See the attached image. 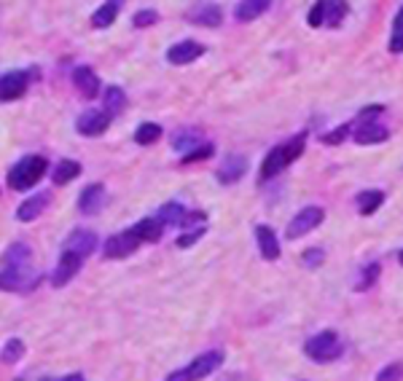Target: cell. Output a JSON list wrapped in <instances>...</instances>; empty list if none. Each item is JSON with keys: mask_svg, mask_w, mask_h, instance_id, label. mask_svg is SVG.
Wrapping results in <instances>:
<instances>
[{"mask_svg": "<svg viewBox=\"0 0 403 381\" xmlns=\"http://www.w3.org/2000/svg\"><path fill=\"white\" fill-rule=\"evenodd\" d=\"M49 170V161L43 156H24L22 161H17L8 172V186L14 190H27L33 188L38 180L46 174Z\"/></svg>", "mask_w": 403, "mask_h": 381, "instance_id": "6da1fadb", "label": "cell"}, {"mask_svg": "<svg viewBox=\"0 0 403 381\" xmlns=\"http://www.w3.org/2000/svg\"><path fill=\"white\" fill-rule=\"evenodd\" d=\"M342 352H344V347H342V341H339V336H336L333 330H323V333L312 336V338L304 344V354H307L309 360H315V363L339 360Z\"/></svg>", "mask_w": 403, "mask_h": 381, "instance_id": "7a4b0ae2", "label": "cell"}, {"mask_svg": "<svg viewBox=\"0 0 403 381\" xmlns=\"http://www.w3.org/2000/svg\"><path fill=\"white\" fill-rule=\"evenodd\" d=\"M38 282H41V274H36L30 269V263H24V266H3L0 269V290H6V293L33 290Z\"/></svg>", "mask_w": 403, "mask_h": 381, "instance_id": "3957f363", "label": "cell"}, {"mask_svg": "<svg viewBox=\"0 0 403 381\" xmlns=\"http://www.w3.org/2000/svg\"><path fill=\"white\" fill-rule=\"evenodd\" d=\"M323 218H325L323 207H304L301 212H296V218H291V223L285 228V237L288 239H298V237L309 234L312 228H317V225L323 223Z\"/></svg>", "mask_w": 403, "mask_h": 381, "instance_id": "277c9868", "label": "cell"}, {"mask_svg": "<svg viewBox=\"0 0 403 381\" xmlns=\"http://www.w3.org/2000/svg\"><path fill=\"white\" fill-rule=\"evenodd\" d=\"M224 360H226V354L221 349H212V352H205L202 357H196L191 365H186V373H189L191 381H202L207 379V376H212L224 365Z\"/></svg>", "mask_w": 403, "mask_h": 381, "instance_id": "5b68a950", "label": "cell"}, {"mask_svg": "<svg viewBox=\"0 0 403 381\" xmlns=\"http://www.w3.org/2000/svg\"><path fill=\"white\" fill-rule=\"evenodd\" d=\"M110 126V113L108 110H87L78 116L75 121V129L84 135V137H100Z\"/></svg>", "mask_w": 403, "mask_h": 381, "instance_id": "8992f818", "label": "cell"}, {"mask_svg": "<svg viewBox=\"0 0 403 381\" xmlns=\"http://www.w3.org/2000/svg\"><path fill=\"white\" fill-rule=\"evenodd\" d=\"M81 263H84V258H81L78 253L65 250L62 258H59V263H57V269H54V274H52L54 287H65V285H68V282L81 271Z\"/></svg>", "mask_w": 403, "mask_h": 381, "instance_id": "52a82bcc", "label": "cell"}, {"mask_svg": "<svg viewBox=\"0 0 403 381\" xmlns=\"http://www.w3.org/2000/svg\"><path fill=\"white\" fill-rule=\"evenodd\" d=\"M138 247H140V239H138V234L129 228V231H122V234H116V237L108 239L105 255L108 258H126V255H132Z\"/></svg>", "mask_w": 403, "mask_h": 381, "instance_id": "ba28073f", "label": "cell"}, {"mask_svg": "<svg viewBox=\"0 0 403 381\" xmlns=\"http://www.w3.org/2000/svg\"><path fill=\"white\" fill-rule=\"evenodd\" d=\"M27 84H30V78H27V73H22V70L3 75V78H0V103L19 100V97L27 91Z\"/></svg>", "mask_w": 403, "mask_h": 381, "instance_id": "9c48e42d", "label": "cell"}, {"mask_svg": "<svg viewBox=\"0 0 403 381\" xmlns=\"http://www.w3.org/2000/svg\"><path fill=\"white\" fill-rule=\"evenodd\" d=\"M108 196H105V186L103 183H91L87 188L81 190V196H78V209L84 212V215H97L100 209L105 207Z\"/></svg>", "mask_w": 403, "mask_h": 381, "instance_id": "30bf717a", "label": "cell"}, {"mask_svg": "<svg viewBox=\"0 0 403 381\" xmlns=\"http://www.w3.org/2000/svg\"><path fill=\"white\" fill-rule=\"evenodd\" d=\"M245 172H247V158L242 156V154H228V156H224V161H221L218 183L231 186V183H237Z\"/></svg>", "mask_w": 403, "mask_h": 381, "instance_id": "8fae6325", "label": "cell"}, {"mask_svg": "<svg viewBox=\"0 0 403 381\" xmlns=\"http://www.w3.org/2000/svg\"><path fill=\"white\" fill-rule=\"evenodd\" d=\"M65 250L78 253L81 258H87V255H91V253L97 250V234L89 231V228H75L71 237H68V242H65Z\"/></svg>", "mask_w": 403, "mask_h": 381, "instance_id": "7c38bea8", "label": "cell"}, {"mask_svg": "<svg viewBox=\"0 0 403 381\" xmlns=\"http://www.w3.org/2000/svg\"><path fill=\"white\" fill-rule=\"evenodd\" d=\"M202 54H205V46H202V43H196V40H180L175 46H170L167 62H173V65H189L193 59H199Z\"/></svg>", "mask_w": 403, "mask_h": 381, "instance_id": "4fadbf2b", "label": "cell"}, {"mask_svg": "<svg viewBox=\"0 0 403 381\" xmlns=\"http://www.w3.org/2000/svg\"><path fill=\"white\" fill-rule=\"evenodd\" d=\"M73 84H75V89L84 94V97H97L100 94V78H97V73L91 68H87V65H81V68L73 70Z\"/></svg>", "mask_w": 403, "mask_h": 381, "instance_id": "5bb4252c", "label": "cell"}, {"mask_svg": "<svg viewBox=\"0 0 403 381\" xmlns=\"http://www.w3.org/2000/svg\"><path fill=\"white\" fill-rule=\"evenodd\" d=\"M256 242H258V250L266 260L280 258V242H277V234L272 225H256Z\"/></svg>", "mask_w": 403, "mask_h": 381, "instance_id": "9a60e30c", "label": "cell"}, {"mask_svg": "<svg viewBox=\"0 0 403 381\" xmlns=\"http://www.w3.org/2000/svg\"><path fill=\"white\" fill-rule=\"evenodd\" d=\"M49 207V193H36V196H27L22 204L17 207V221L22 223H30L41 218V212Z\"/></svg>", "mask_w": 403, "mask_h": 381, "instance_id": "2e32d148", "label": "cell"}, {"mask_svg": "<svg viewBox=\"0 0 403 381\" xmlns=\"http://www.w3.org/2000/svg\"><path fill=\"white\" fill-rule=\"evenodd\" d=\"M189 19L196 24H205V27H218L224 22V11L215 3H199L189 11Z\"/></svg>", "mask_w": 403, "mask_h": 381, "instance_id": "e0dca14e", "label": "cell"}, {"mask_svg": "<svg viewBox=\"0 0 403 381\" xmlns=\"http://www.w3.org/2000/svg\"><path fill=\"white\" fill-rule=\"evenodd\" d=\"M288 167V156H285V145H277V148H272L266 158H263L261 164V180H269V177H274V174H280L282 170Z\"/></svg>", "mask_w": 403, "mask_h": 381, "instance_id": "ac0fdd59", "label": "cell"}, {"mask_svg": "<svg viewBox=\"0 0 403 381\" xmlns=\"http://www.w3.org/2000/svg\"><path fill=\"white\" fill-rule=\"evenodd\" d=\"M132 231L138 234L140 242H159L161 234H164V221L161 218H142L138 225H132Z\"/></svg>", "mask_w": 403, "mask_h": 381, "instance_id": "d6986e66", "label": "cell"}, {"mask_svg": "<svg viewBox=\"0 0 403 381\" xmlns=\"http://www.w3.org/2000/svg\"><path fill=\"white\" fill-rule=\"evenodd\" d=\"M124 0H105L97 11H94V17H91V24L97 27V30H105V27H110L113 22H116V17H119V11H122Z\"/></svg>", "mask_w": 403, "mask_h": 381, "instance_id": "ffe728a7", "label": "cell"}, {"mask_svg": "<svg viewBox=\"0 0 403 381\" xmlns=\"http://www.w3.org/2000/svg\"><path fill=\"white\" fill-rule=\"evenodd\" d=\"M352 137L360 145H374V142H385L390 137V132H387L385 126H379V124H363L360 129H355Z\"/></svg>", "mask_w": 403, "mask_h": 381, "instance_id": "44dd1931", "label": "cell"}, {"mask_svg": "<svg viewBox=\"0 0 403 381\" xmlns=\"http://www.w3.org/2000/svg\"><path fill=\"white\" fill-rule=\"evenodd\" d=\"M30 255H33V247H30V244L14 242L0 255V263H3V266H24V263H30Z\"/></svg>", "mask_w": 403, "mask_h": 381, "instance_id": "7402d4cb", "label": "cell"}, {"mask_svg": "<svg viewBox=\"0 0 403 381\" xmlns=\"http://www.w3.org/2000/svg\"><path fill=\"white\" fill-rule=\"evenodd\" d=\"M269 3L272 0H240L234 17H237V22H253V19H258L269 8Z\"/></svg>", "mask_w": 403, "mask_h": 381, "instance_id": "603a6c76", "label": "cell"}, {"mask_svg": "<svg viewBox=\"0 0 403 381\" xmlns=\"http://www.w3.org/2000/svg\"><path fill=\"white\" fill-rule=\"evenodd\" d=\"M78 174H81V164L73 161V158H65V161H59V164L54 167L52 180L57 183V186H68V183H73Z\"/></svg>", "mask_w": 403, "mask_h": 381, "instance_id": "cb8c5ba5", "label": "cell"}, {"mask_svg": "<svg viewBox=\"0 0 403 381\" xmlns=\"http://www.w3.org/2000/svg\"><path fill=\"white\" fill-rule=\"evenodd\" d=\"M358 212L360 215H374L376 209L382 207V202H385V193L382 190H363V193H358Z\"/></svg>", "mask_w": 403, "mask_h": 381, "instance_id": "d4e9b609", "label": "cell"}, {"mask_svg": "<svg viewBox=\"0 0 403 381\" xmlns=\"http://www.w3.org/2000/svg\"><path fill=\"white\" fill-rule=\"evenodd\" d=\"M186 207L180 204V202H167L164 207L159 209V218L164 221V225H183V221H186Z\"/></svg>", "mask_w": 403, "mask_h": 381, "instance_id": "484cf974", "label": "cell"}, {"mask_svg": "<svg viewBox=\"0 0 403 381\" xmlns=\"http://www.w3.org/2000/svg\"><path fill=\"white\" fill-rule=\"evenodd\" d=\"M22 354H24V341H22V338H8L3 352H0V363L14 365L22 360Z\"/></svg>", "mask_w": 403, "mask_h": 381, "instance_id": "4316f807", "label": "cell"}, {"mask_svg": "<svg viewBox=\"0 0 403 381\" xmlns=\"http://www.w3.org/2000/svg\"><path fill=\"white\" fill-rule=\"evenodd\" d=\"M347 3L344 0H325V24H331V27H336V24H342V19L347 17Z\"/></svg>", "mask_w": 403, "mask_h": 381, "instance_id": "83f0119b", "label": "cell"}, {"mask_svg": "<svg viewBox=\"0 0 403 381\" xmlns=\"http://www.w3.org/2000/svg\"><path fill=\"white\" fill-rule=\"evenodd\" d=\"M159 137H161V126L151 121L140 124L138 132H135V142H138V145H154Z\"/></svg>", "mask_w": 403, "mask_h": 381, "instance_id": "f1b7e54d", "label": "cell"}, {"mask_svg": "<svg viewBox=\"0 0 403 381\" xmlns=\"http://www.w3.org/2000/svg\"><path fill=\"white\" fill-rule=\"evenodd\" d=\"M124 107H126V94H124V89L110 87L105 91V110L113 116V113H122Z\"/></svg>", "mask_w": 403, "mask_h": 381, "instance_id": "f546056e", "label": "cell"}, {"mask_svg": "<svg viewBox=\"0 0 403 381\" xmlns=\"http://www.w3.org/2000/svg\"><path fill=\"white\" fill-rule=\"evenodd\" d=\"M196 145H199V135H196L193 129H186V132H180V135L173 137V148L180 151V154H189V151L196 148Z\"/></svg>", "mask_w": 403, "mask_h": 381, "instance_id": "4dcf8cb0", "label": "cell"}, {"mask_svg": "<svg viewBox=\"0 0 403 381\" xmlns=\"http://www.w3.org/2000/svg\"><path fill=\"white\" fill-rule=\"evenodd\" d=\"M379 277V263H368L366 269L360 271V277H358V285H355V290H368L374 282Z\"/></svg>", "mask_w": 403, "mask_h": 381, "instance_id": "1f68e13d", "label": "cell"}, {"mask_svg": "<svg viewBox=\"0 0 403 381\" xmlns=\"http://www.w3.org/2000/svg\"><path fill=\"white\" fill-rule=\"evenodd\" d=\"M376 381H403V363L385 365V368L376 373Z\"/></svg>", "mask_w": 403, "mask_h": 381, "instance_id": "d6a6232c", "label": "cell"}, {"mask_svg": "<svg viewBox=\"0 0 403 381\" xmlns=\"http://www.w3.org/2000/svg\"><path fill=\"white\" fill-rule=\"evenodd\" d=\"M212 148L210 142H205V145H196V148H191L186 156H183V164H191V161H202V158H210L212 156Z\"/></svg>", "mask_w": 403, "mask_h": 381, "instance_id": "836d02e7", "label": "cell"}, {"mask_svg": "<svg viewBox=\"0 0 403 381\" xmlns=\"http://www.w3.org/2000/svg\"><path fill=\"white\" fill-rule=\"evenodd\" d=\"M309 27H320V24H325V0H317L315 6H312V11H309Z\"/></svg>", "mask_w": 403, "mask_h": 381, "instance_id": "e575fe53", "label": "cell"}, {"mask_svg": "<svg viewBox=\"0 0 403 381\" xmlns=\"http://www.w3.org/2000/svg\"><path fill=\"white\" fill-rule=\"evenodd\" d=\"M202 237H205V225H199V228H193V231L180 234V237H177V247H191V244H196Z\"/></svg>", "mask_w": 403, "mask_h": 381, "instance_id": "d590c367", "label": "cell"}, {"mask_svg": "<svg viewBox=\"0 0 403 381\" xmlns=\"http://www.w3.org/2000/svg\"><path fill=\"white\" fill-rule=\"evenodd\" d=\"M301 260H304V266H307V269H317V266L325 260V253H323L320 247H315V250H307V253L301 255Z\"/></svg>", "mask_w": 403, "mask_h": 381, "instance_id": "8d00e7d4", "label": "cell"}, {"mask_svg": "<svg viewBox=\"0 0 403 381\" xmlns=\"http://www.w3.org/2000/svg\"><path fill=\"white\" fill-rule=\"evenodd\" d=\"M132 22H135V27H151V24H156L159 22V14L156 11H151V8H145V11H138Z\"/></svg>", "mask_w": 403, "mask_h": 381, "instance_id": "74e56055", "label": "cell"}, {"mask_svg": "<svg viewBox=\"0 0 403 381\" xmlns=\"http://www.w3.org/2000/svg\"><path fill=\"white\" fill-rule=\"evenodd\" d=\"M347 135H350V126H347V124H342L339 129H333L331 135H323V142H325V145H339V142H344V140H347Z\"/></svg>", "mask_w": 403, "mask_h": 381, "instance_id": "f35d334b", "label": "cell"}, {"mask_svg": "<svg viewBox=\"0 0 403 381\" xmlns=\"http://www.w3.org/2000/svg\"><path fill=\"white\" fill-rule=\"evenodd\" d=\"M301 154H304V137L291 140V142L285 145V156H288V164H291V161H296Z\"/></svg>", "mask_w": 403, "mask_h": 381, "instance_id": "ab89813d", "label": "cell"}, {"mask_svg": "<svg viewBox=\"0 0 403 381\" xmlns=\"http://www.w3.org/2000/svg\"><path fill=\"white\" fill-rule=\"evenodd\" d=\"M385 113V107L382 105H368L360 110V121H371V119H376V116H382Z\"/></svg>", "mask_w": 403, "mask_h": 381, "instance_id": "60d3db41", "label": "cell"}, {"mask_svg": "<svg viewBox=\"0 0 403 381\" xmlns=\"http://www.w3.org/2000/svg\"><path fill=\"white\" fill-rule=\"evenodd\" d=\"M390 52L401 54L403 52V33H393V40H390Z\"/></svg>", "mask_w": 403, "mask_h": 381, "instance_id": "b9f144b4", "label": "cell"}, {"mask_svg": "<svg viewBox=\"0 0 403 381\" xmlns=\"http://www.w3.org/2000/svg\"><path fill=\"white\" fill-rule=\"evenodd\" d=\"M164 381H191L189 379V373H186V368H180V371H175V373H170Z\"/></svg>", "mask_w": 403, "mask_h": 381, "instance_id": "7bdbcfd3", "label": "cell"}, {"mask_svg": "<svg viewBox=\"0 0 403 381\" xmlns=\"http://www.w3.org/2000/svg\"><path fill=\"white\" fill-rule=\"evenodd\" d=\"M395 33H403V6L398 11V17H395Z\"/></svg>", "mask_w": 403, "mask_h": 381, "instance_id": "ee69618b", "label": "cell"}, {"mask_svg": "<svg viewBox=\"0 0 403 381\" xmlns=\"http://www.w3.org/2000/svg\"><path fill=\"white\" fill-rule=\"evenodd\" d=\"M57 381H84L81 373H73V376H65V379H57Z\"/></svg>", "mask_w": 403, "mask_h": 381, "instance_id": "f6af8a7d", "label": "cell"}, {"mask_svg": "<svg viewBox=\"0 0 403 381\" xmlns=\"http://www.w3.org/2000/svg\"><path fill=\"white\" fill-rule=\"evenodd\" d=\"M398 260H401V266H403V250H401V253H398Z\"/></svg>", "mask_w": 403, "mask_h": 381, "instance_id": "bcb514c9", "label": "cell"}]
</instances>
